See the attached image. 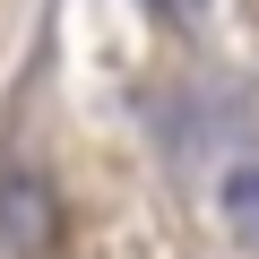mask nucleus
<instances>
[{
    "label": "nucleus",
    "mask_w": 259,
    "mask_h": 259,
    "mask_svg": "<svg viewBox=\"0 0 259 259\" xmlns=\"http://www.w3.org/2000/svg\"><path fill=\"white\" fill-rule=\"evenodd\" d=\"M225 225L259 250V173H233V182H225Z\"/></svg>",
    "instance_id": "nucleus-2"
},
{
    "label": "nucleus",
    "mask_w": 259,
    "mask_h": 259,
    "mask_svg": "<svg viewBox=\"0 0 259 259\" xmlns=\"http://www.w3.org/2000/svg\"><path fill=\"white\" fill-rule=\"evenodd\" d=\"M147 9H156V18H173V26H199V9H207V0H147Z\"/></svg>",
    "instance_id": "nucleus-3"
},
{
    "label": "nucleus",
    "mask_w": 259,
    "mask_h": 259,
    "mask_svg": "<svg viewBox=\"0 0 259 259\" xmlns=\"http://www.w3.org/2000/svg\"><path fill=\"white\" fill-rule=\"evenodd\" d=\"M0 242H9L18 259H44L61 242V207H52V182L35 164H9V173H0Z\"/></svg>",
    "instance_id": "nucleus-1"
}]
</instances>
